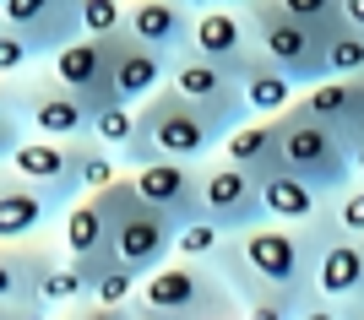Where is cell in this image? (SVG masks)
<instances>
[{
	"label": "cell",
	"instance_id": "obj_1",
	"mask_svg": "<svg viewBox=\"0 0 364 320\" xmlns=\"http://www.w3.org/2000/svg\"><path fill=\"white\" fill-rule=\"evenodd\" d=\"M332 228V206L316 217V223H256L245 233H228L223 255H218V272L234 282L240 304L250 293H294L299 304L316 299V255L321 239Z\"/></svg>",
	"mask_w": 364,
	"mask_h": 320
},
{
	"label": "cell",
	"instance_id": "obj_2",
	"mask_svg": "<svg viewBox=\"0 0 364 320\" xmlns=\"http://www.w3.org/2000/svg\"><path fill=\"white\" fill-rule=\"evenodd\" d=\"M228 131H234V125L218 120L213 109L191 104V98L174 92V87H158L147 104H141V131L120 158H125V168L152 163V158H191V163H207L213 153H223Z\"/></svg>",
	"mask_w": 364,
	"mask_h": 320
},
{
	"label": "cell",
	"instance_id": "obj_3",
	"mask_svg": "<svg viewBox=\"0 0 364 320\" xmlns=\"http://www.w3.org/2000/svg\"><path fill=\"white\" fill-rule=\"evenodd\" d=\"M136 315L147 320H207V315H240V293L213 260L168 255L158 272L141 277Z\"/></svg>",
	"mask_w": 364,
	"mask_h": 320
},
{
	"label": "cell",
	"instance_id": "obj_4",
	"mask_svg": "<svg viewBox=\"0 0 364 320\" xmlns=\"http://www.w3.org/2000/svg\"><path fill=\"white\" fill-rule=\"evenodd\" d=\"M6 114L22 120L33 136H60V141H92V98L65 87L49 65L28 71V77L6 82Z\"/></svg>",
	"mask_w": 364,
	"mask_h": 320
},
{
	"label": "cell",
	"instance_id": "obj_5",
	"mask_svg": "<svg viewBox=\"0 0 364 320\" xmlns=\"http://www.w3.org/2000/svg\"><path fill=\"white\" fill-rule=\"evenodd\" d=\"M92 141L33 136L22 120L6 114V125H0V163L11 168V174H22V180H33V184H49L60 201H76L87 190V147Z\"/></svg>",
	"mask_w": 364,
	"mask_h": 320
},
{
	"label": "cell",
	"instance_id": "obj_6",
	"mask_svg": "<svg viewBox=\"0 0 364 320\" xmlns=\"http://www.w3.org/2000/svg\"><path fill=\"white\" fill-rule=\"evenodd\" d=\"M250 16V33H256V49L277 71H289L299 87L326 77V28L310 22V16H294L283 0H250L245 6Z\"/></svg>",
	"mask_w": 364,
	"mask_h": 320
},
{
	"label": "cell",
	"instance_id": "obj_7",
	"mask_svg": "<svg viewBox=\"0 0 364 320\" xmlns=\"http://www.w3.org/2000/svg\"><path fill=\"white\" fill-rule=\"evenodd\" d=\"M98 196L109 201V212H114V260H125L131 272H158L168 255H174V217L158 212L147 196L136 190V180H131V168H125L120 180L109 184V190H98Z\"/></svg>",
	"mask_w": 364,
	"mask_h": 320
},
{
	"label": "cell",
	"instance_id": "obj_8",
	"mask_svg": "<svg viewBox=\"0 0 364 320\" xmlns=\"http://www.w3.org/2000/svg\"><path fill=\"white\" fill-rule=\"evenodd\" d=\"M277 125H283V168L304 174V180L316 184V190H326V196H337V190H348V184H353L348 136H343L337 125H326L304 104L283 109Z\"/></svg>",
	"mask_w": 364,
	"mask_h": 320
},
{
	"label": "cell",
	"instance_id": "obj_9",
	"mask_svg": "<svg viewBox=\"0 0 364 320\" xmlns=\"http://www.w3.org/2000/svg\"><path fill=\"white\" fill-rule=\"evenodd\" d=\"M364 309V233H348L332 212V228L316 255V299L304 315H359Z\"/></svg>",
	"mask_w": 364,
	"mask_h": 320
},
{
	"label": "cell",
	"instance_id": "obj_10",
	"mask_svg": "<svg viewBox=\"0 0 364 320\" xmlns=\"http://www.w3.org/2000/svg\"><path fill=\"white\" fill-rule=\"evenodd\" d=\"M168 87L185 92L191 104L213 109L218 120H228V125L250 120V104H245V71L213 60V55H201V49H180V55H174V65H168Z\"/></svg>",
	"mask_w": 364,
	"mask_h": 320
},
{
	"label": "cell",
	"instance_id": "obj_11",
	"mask_svg": "<svg viewBox=\"0 0 364 320\" xmlns=\"http://www.w3.org/2000/svg\"><path fill=\"white\" fill-rule=\"evenodd\" d=\"M201 212L213 217V223H223L228 233H245V228H256V223H267L261 180L245 163L213 153L207 163H201Z\"/></svg>",
	"mask_w": 364,
	"mask_h": 320
},
{
	"label": "cell",
	"instance_id": "obj_12",
	"mask_svg": "<svg viewBox=\"0 0 364 320\" xmlns=\"http://www.w3.org/2000/svg\"><path fill=\"white\" fill-rule=\"evenodd\" d=\"M65 255V244L44 239H22V244H0V315H38V282L55 260Z\"/></svg>",
	"mask_w": 364,
	"mask_h": 320
},
{
	"label": "cell",
	"instance_id": "obj_13",
	"mask_svg": "<svg viewBox=\"0 0 364 320\" xmlns=\"http://www.w3.org/2000/svg\"><path fill=\"white\" fill-rule=\"evenodd\" d=\"M65 206L71 201H60L49 184H33V180L6 168V180H0V244L44 239L49 228H60Z\"/></svg>",
	"mask_w": 364,
	"mask_h": 320
},
{
	"label": "cell",
	"instance_id": "obj_14",
	"mask_svg": "<svg viewBox=\"0 0 364 320\" xmlns=\"http://www.w3.org/2000/svg\"><path fill=\"white\" fill-rule=\"evenodd\" d=\"M131 180H136V190L158 212H168L174 223L201 212V163H191V158H152V163H136Z\"/></svg>",
	"mask_w": 364,
	"mask_h": 320
},
{
	"label": "cell",
	"instance_id": "obj_15",
	"mask_svg": "<svg viewBox=\"0 0 364 320\" xmlns=\"http://www.w3.org/2000/svg\"><path fill=\"white\" fill-rule=\"evenodd\" d=\"M49 71L65 82V87H76L82 98H92V109L109 104L114 92H109V65H114V38H104V33H82V38H71V44H60L55 55H49Z\"/></svg>",
	"mask_w": 364,
	"mask_h": 320
},
{
	"label": "cell",
	"instance_id": "obj_16",
	"mask_svg": "<svg viewBox=\"0 0 364 320\" xmlns=\"http://www.w3.org/2000/svg\"><path fill=\"white\" fill-rule=\"evenodd\" d=\"M0 11H6V28L28 33L44 60L60 44H71V38L87 33L82 28V0H0Z\"/></svg>",
	"mask_w": 364,
	"mask_h": 320
},
{
	"label": "cell",
	"instance_id": "obj_17",
	"mask_svg": "<svg viewBox=\"0 0 364 320\" xmlns=\"http://www.w3.org/2000/svg\"><path fill=\"white\" fill-rule=\"evenodd\" d=\"M168 65H174L168 49H152L136 33H120L114 38V65H109V92L125 98V104H147L158 87H168Z\"/></svg>",
	"mask_w": 364,
	"mask_h": 320
},
{
	"label": "cell",
	"instance_id": "obj_18",
	"mask_svg": "<svg viewBox=\"0 0 364 320\" xmlns=\"http://www.w3.org/2000/svg\"><path fill=\"white\" fill-rule=\"evenodd\" d=\"M191 49H201V55H213V60L234 65V71H245V65L256 60V33H250V16L240 11V6H196V33H191Z\"/></svg>",
	"mask_w": 364,
	"mask_h": 320
},
{
	"label": "cell",
	"instance_id": "obj_19",
	"mask_svg": "<svg viewBox=\"0 0 364 320\" xmlns=\"http://www.w3.org/2000/svg\"><path fill=\"white\" fill-rule=\"evenodd\" d=\"M60 244L71 260H104L114 255L109 244H114V212H109V201L98 190H82V196L65 206L60 217Z\"/></svg>",
	"mask_w": 364,
	"mask_h": 320
},
{
	"label": "cell",
	"instance_id": "obj_20",
	"mask_svg": "<svg viewBox=\"0 0 364 320\" xmlns=\"http://www.w3.org/2000/svg\"><path fill=\"white\" fill-rule=\"evenodd\" d=\"M125 33H136L152 49L180 55V49H191V33H196V6L191 0H131Z\"/></svg>",
	"mask_w": 364,
	"mask_h": 320
},
{
	"label": "cell",
	"instance_id": "obj_21",
	"mask_svg": "<svg viewBox=\"0 0 364 320\" xmlns=\"http://www.w3.org/2000/svg\"><path fill=\"white\" fill-rule=\"evenodd\" d=\"M256 180H261V206H267V217H277V223H316V217L332 206L326 190H316L304 174H294V168H283V163L256 174Z\"/></svg>",
	"mask_w": 364,
	"mask_h": 320
},
{
	"label": "cell",
	"instance_id": "obj_22",
	"mask_svg": "<svg viewBox=\"0 0 364 320\" xmlns=\"http://www.w3.org/2000/svg\"><path fill=\"white\" fill-rule=\"evenodd\" d=\"M299 104L348 136V131L364 125V77H321L299 92Z\"/></svg>",
	"mask_w": 364,
	"mask_h": 320
},
{
	"label": "cell",
	"instance_id": "obj_23",
	"mask_svg": "<svg viewBox=\"0 0 364 320\" xmlns=\"http://www.w3.org/2000/svg\"><path fill=\"white\" fill-rule=\"evenodd\" d=\"M223 158L245 163L250 174L277 168V163H283V125H277L272 114H250V120H240V125L223 136Z\"/></svg>",
	"mask_w": 364,
	"mask_h": 320
},
{
	"label": "cell",
	"instance_id": "obj_24",
	"mask_svg": "<svg viewBox=\"0 0 364 320\" xmlns=\"http://www.w3.org/2000/svg\"><path fill=\"white\" fill-rule=\"evenodd\" d=\"M299 82L289 77V71H277L272 60H267V55H261L256 49V60L245 65V104H250V114H283V109H294L299 104Z\"/></svg>",
	"mask_w": 364,
	"mask_h": 320
},
{
	"label": "cell",
	"instance_id": "obj_25",
	"mask_svg": "<svg viewBox=\"0 0 364 320\" xmlns=\"http://www.w3.org/2000/svg\"><path fill=\"white\" fill-rule=\"evenodd\" d=\"M223 244H228V228L223 223H213L207 212H191L185 223H174V255H191V260H213L223 255Z\"/></svg>",
	"mask_w": 364,
	"mask_h": 320
},
{
	"label": "cell",
	"instance_id": "obj_26",
	"mask_svg": "<svg viewBox=\"0 0 364 320\" xmlns=\"http://www.w3.org/2000/svg\"><path fill=\"white\" fill-rule=\"evenodd\" d=\"M136 131H141V104L109 98V104H98V114H92V136L104 141V147H114V153H125V147L136 141Z\"/></svg>",
	"mask_w": 364,
	"mask_h": 320
},
{
	"label": "cell",
	"instance_id": "obj_27",
	"mask_svg": "<svg viewBox=\"0 0 364 320\" xmlns=\"http://www.w3.org/2000/svg\"><path fill=\"white\" fill-rule=\"evenodd\" d=\"M326 77H364V28H353L348 16L326 28Z\"/></svg>",
	"mask_w": 364,
	"mask_h": 320
},
{
	"label": "cell",
	"instance_id": "obj_28",
	"mask_svg": "<svg viewBox=\"0 0 364 320\" xmlns=\"http://www.w3.org/2000/svg\"><path fill=\"white\" fill-rule=\"evenodd\" d=\"M38 65H44V55H38V44L28 33H16V28L0 33V82H16L28 71H38Z\"/></svg>",
	"mask_w": 364,
	"mask_h": 320
},
{
	"label": "cell",
	"instance_id": "obj_29",
	"mask_svg": "<svg viewBox=\"0 0 364 320\" xmlns=\"http://www.w3.org/2000/svg\"><path fill=\"white\" fill-rule=\"evenodd\" d=\"M125 16H131V0H82V28L104 33V38H120Z\"/></svg>",
	"mask_w": 364,
	"mask_h": 320
},
{
	"label": "cell",
	"instance_id": "obj_30",
	"mask_svg": "<svg viewBox=\"0 0 364 320\" xmlns=\"http://www.w3.org/2000/svg\"><path fill=\"white\" fill-rule=\"evenodd\" d=\"M332 212H337V223H343L348 233H364V180H353L348 190H337Z\"/></svg>",
	"mask_w": 364,
	"mask_h": 320
},
{
	"label": "cell",
	"instance_id": "obj_31",
	"mask_svg": "<svg viewBox=\"0 0 364 320\" xmlns=\"http://www.w3.org/2000/svg\"><path fill=\"white\" fill-rule=\"evenodd\" d=\"M294 16H310V22H321V28H337L343 22V0H283Z\"/></svg>",
	"mask_w": 364,
	"mask_h": 320
},
{
	"label": "cell",
	"instance_id": "obj_32",
	"mask_svg": "<svg viewBox=\"0 0 364 320\" xmlns=\"http://www.w3.org/2000/svg\"><path fill=\"white\" fill-rule=\"evenodd\" d=\"M348 158H353V180H364V125L348 131Z\"/></svg>",
	"mask_w": 364,
	"mask_h": 320
},
{
	"label": "cell",
	"instance_id": "obj_33",
	"mask_svg": "<svg viewBox=\"0 0 364 320\" xmlns=\"http://www.w3.org/2000/svg\"><path fill=\"white\" fill-rule=\"evenodd\" d=\"M343 16H348L353 28H364V0H343Z\"/></svg>",
	"mask_w": 364,
	"mask_h": 320
},
{
	"label": "cell",
	"instance_id": "obj_34",
	"mask_svg": "<svg viewBox=\"0 0 364 320\" xmlns=\"http://www.w3.org/2000/svg\"><path fill=\"white\" fill-rule=\"evenodd\" d=\"M207 6H213V0H207ZM218 6H240V11H245V6H250V0H218Z\"/></svg>",
	"mask_w": 364,
	"mask_h": 320
},
{
	"label": "cell",
	"instance_id": "obj_35",
	"mask_svg": "<svg viewBox=\"0 0 364 320\" xmlns=\"http://www.w3.org/2000/svg\"><path fill=\"white\" fill-rule=\"evenodd\" d=\"M191 6H207V0H191Z\"/></svg>",
	"mask_w": 364,
	"mask_h": 320
},
{
	"label": "cell",
	"instance_id": "obj_36",
	"mask_svg": "<svg viewBox=\"0 0 364 320\" xmlns=\"http://www.w3.org/2000/svg\"><path fill=\"white\" fill-rule=\"evenodd\" d=\"M359 315H364V309H359Z\"/></svg>",
	"mask_w": 364,
	"mask_h": 320
}]
</instances>
